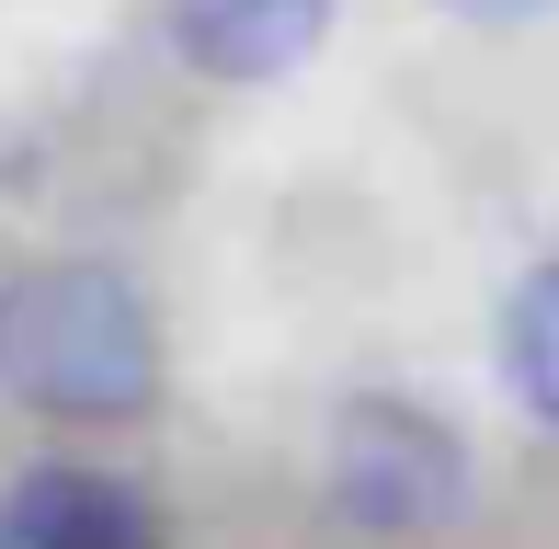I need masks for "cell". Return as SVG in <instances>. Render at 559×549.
Instances as JSON below:
<instances>
[{
    "label": "cell",
    "mask_w": 559,
    "mask_h": 549,
    "mask_svg": "<svg viewBox=\"0 0 559 549\" xmlns=\"http://www.w3.org/2000/svg\"><path fill=\"white\" fill-rule=\"evenodd\" d=\"M0 389L46 423H126L160 401V332L115 264H23L0 287Z\"/></svg>",
    "instance_id": "obj_1"
},
{
    "label": "cell",
    "mask_w": 559,
    "mask_h": 549,
    "mask_svg": "<svg viewBox=\"0 0 559 549\" xmlns=\"http://www.w3.org/2000/svg\"><path fill=\"white\" fill-rule=\"evenodd\" d=\"M332 504L377 538H423L468 504V446L412 401H354L332 423Z\"/></svg>",
    "instance_id": "obj_2"
},
{
    "label": "cell",
    "mask_w": 559,
    "mask_h": 549,
    "mask_svg": "<svg viewBox=\"0 0 559 549\" xmlns=\"http://www.w3.org/2000/svg\"><path fill=\"white\" fill-rule=\"evenodd\" d=\"M0 549H160V515L115 469H23L0 492Z\"/></svg>",
    "instance_id": "obj_3"
},
{
    "label": "cell",
    "mask_w": 559,
    "mask_h": 549,
    "mask_svg": "<svg viewBox=\"0 0 559 549\" xmlns=\"http://www.w3.org/2000/svg\"><path fill=\"white\" fill-rule=\"evenodd\" d=\"M332 23V0H171V46L206 81H274L297 69Z\"/></svg>",
    "instance_id": "obj_4"
},
{
    "label": "cell",
    "mask_w": 559,
    "mask_h": 549,
    "mask_svg": "<svg viewBox=\"0 0 559 549\" xmlns=\"http://www.w3.org/2000/svg\"><path fill=\"white\" fill-rule=\"evenodd\" d=\"M502 366H514L525 412L559 435V264H537L514 287V309H502Z\"/></svg>",
    "instance_id": "obj_5"
},
{
    "label": "cell",
    "mask_w": 559,
    "mask_h": 549,
    "mask_svg": "<svg viewBox=\"0 0 559 549\" xmlns=\"http://www.w3.org/2000/svg\"><path fill=\"white\" fill-rule=\"evenodd\" d=\"M445 12H468V23H525V12H548V0H445Z\"/></svg>",
    "instance_id": "obj_6"
}]
</instances>
